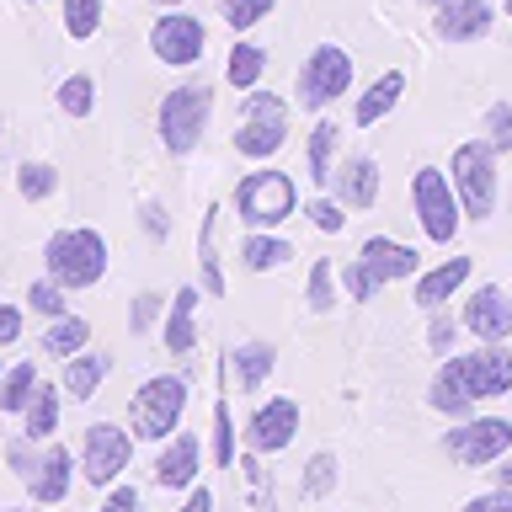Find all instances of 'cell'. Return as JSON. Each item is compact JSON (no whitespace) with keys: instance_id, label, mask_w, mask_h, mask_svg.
<instances>
[{"instance_id":"28","label":"cell","mask_w":512,"mask_h":512,"mask_svg":"<svg viewBox=\"0 0 512 512\" xmlns=\"http://www.w3.org/2000/svg\"><path fill=\"white\" fill-rule=\"evenodd\" d=\"M224 75H230V86H240V91L262 86V75H267V48H262V43H235V48H230V64H224Z\"/></svg>"},{"instance_id":"51","label":"cell","mask_w":512,"mask_h":512,"mask_svg":"<svg viewBox=\"0 0 512 512\" xmlns=\"http://www.w3.org/2000/svg\"><path fill=\"white\" fill-rule=\"evenodd\" d=\"M182 512H214V491H208V486H198V491H192L187 502H182Z\"/></svg>"},{"instance_id":"21","label":"cell","mask_w":512,"mask_h":512,"mask_svg":"<svg viewBox=\"0 0 512 512\" xmlns=\"http://www.w3.org/2000/svg\"><path fill=\"white\" fill-rule=\"evenodd\" d=\"M363 262L379 283H395V278H411V272L422 267V256H416L411 246H400V240L374 235V240H363Z\"/></svg>"},{"instance_id":"30","label":"cell","mask_w":512,"mask_h":512,"mask_svg":"<svg viewBox=\"0 0 512 512\" xmlns=\"http://www.w3.org/2000/svg\"><path fill=\"white\" fill-rule=\"evenodd\" d=\"M86 342H91V326L80 315H59L54 326L43 331V352H54V358H75Z\"/></svg>"},{"instance_id":"34","label":"cell","mask_w":512,"mask_h":512,"mask_svg":"<svg viewBox=\"0 0 512 512\" xmlns=\"http://www.w3.org/2000/svg\"><path fill=\"white\" fill-rule=\"evenodd\" d=\"M304 299H310V310H315V315L336 310V267L326 262V256H315V267H310V283H304Z\"/></svg>"},{"instance_id":"33","label":"cell","mask_w":512,"mask_h":512,"mask_svg":"<svg viewBox=\"0 0 512 512\" xmlns=\"http://www.w3.org/2000/svg\"><path fill=\"white\" fill-rule=\"evenodd\" d=\"M32 390H38V368L32 363L6 368V379H0V411H27Z\"/></svg>"},{"instance_id":"18","label":"cell","mask_w":512,"mask_h":512,"mask_svg":"<svg viewBox=\"0 0 512 512\" xmlns=\"http://www.w3.org/2000/svg\"><path fill=\"white\" fill-rule=\"evenodd\" d=\"M198 459H203L198 438H192V432H176L171 448L155 459V486H166V491H176V486H192V480H198Z\"/></svg>"},{"instance_id":"50","label":"cell","mask_w":512,"mask_h":512,"mask_svg":"<svg viewBox=\"0 0 512 512\" xmlns=\"http://www.w3.org/2000/svg\"><path fill=\"white\" fill-rule=\"evenodd\" d=\"M427 347L432 352H448V347H454V320H432V326H427Z\"/></svg>"},{"instance_id":"57","label":"cell","mask_w":512,"mask_h":512,"mask_svg":"<svg viewBox=\"0 0 512 512\" xmlns=\"http://www.w3.org/2000/svg\"><path fill=\"white\" fill-rule=\"evenodd\" d=\"M0 134H6V123H0Z\"/></svg>"},{"instance_id":"42","label":"cell","mask_w":512,"mask_h":512,"mask_svg":"<svg viewBox=\"0 0 512 512\" xmlns=\"http://www.w3.org/2000/svg\"><path fill=\"white\" fill-rule=\"evenodd\" d=\"M342 288H347L352 299H374V294H379L384 283L374 278V272H368V262L358 256V262H347V267H342Z\"/></svg>"},{"instance_id":"32","label":"cell","mask_w":512,"mask_h":512,"mask_svg":"<svg viewBox=\"0 0 512 512\" xmlns=\"http://www.w3.org/2000/svg\"><path fill=\"white\" fill-rule=\"evenodd\" d=\"M54 187H59V171L48 166V160H22V166H16V192H22L27 203L54 198Z\"/></svg>"},{"instance_id":"16","label":"cell","mask_w":512,"mask_h":512,"mask_svg":"<svg viewBox=\"0 0 512 512\" xmlns=\"http://www.w3.org/2000/svg\"><path fill=\"white\" fill-rule=\"evenodd\" d=\"M470 384H475V400H496L512 390V352L502 342H486L470 358Z\"/></svg>"},{"instance_id":"58","label":"cell","mask_w":512,"mask_h":512,"mask_svg":"<svg viewBox=\"0 0 512 512\" xmlns=\"http://www.w3.org/2000/svg\"><path fill=\"white\" fill-rule=\"evenodd\" d=\"M32 6H43V0H32Z\"/></svg>"},{"instance_id":"27","label":"cell","mask_w":512,"mask_h":512,"mask_svg":"<svg viewBox=\"0 0 512 512\" xmlns=\"http://www.w3.org/2000/svg\"><path fill=\"white\" fill-rule=\"evenodd\" d=\"M288 256H294V246L278 240V235H267V230H251L246 246H240V262H246L251 272H272V267H283Z\"/></svg>"},{"instance_id":"39","label":"cell","mask_w":512,"mask_h":512,"mask_svg":"<svg viewBox=\"0 0 512 512\" xmlns=\"http://www.w3.org/2000/svg\"><path fill=\"white\" fill-rule=\"evenodd\" d=\"M336 475H342V464H336V454H315L310 470H304V496H326L336 486Z\"/></svg>"},{"instance_id":"47","label":"cell","mask_w":512,"mask_h":512,"mask_svg":"<svg viewBox=\"0 0 512 512\" xmlns=\"http://www.w3.org/2000/svg\"><path fill=\"white\" fill-rule=\"evenodd\" d=\"M96 512H139V491H134V486H118Z\"/></svg>"},{"instance_id":"4","label":"cell","mask_w":512,"mask_h":512,"mask_svg":"<svg viewBox=\"0 0 512 512\" xmlns=\"http://www.w3.org/2000/svg\"><path fill=\"white\" fill-rule=\"evenodd\" d=\"M448 182H454L464 214H470V219H491V208H496V150L486 139L459 144L454 160H448Z\"/></svg>"},{"instance_id":"8","label":"cell","mask_w":512,"mask_h":512,"mask_svg":"<svg viewBox=\"0 0 512 512\" xmlns=\"http://www.w3.org/2000/svg\"><path fill=\"white\" fill-rule=\"evenodd\" d=\"M347 86H352V54L342 43H320L299 70V107L320 112V107H331Z\"/></svg>"},{"instance_id":"54","label":"cell","mask_w":512,"mask_h":512,"mask_svg":"<svg viewBox=\"0 0 512 512\" xmlns=\"http://www.w3.org/2000/svg\"><path fill=\"white\" fill-rule=\"evenodd\" d=\"M155 6H166V11H176V6H182V0H155Z\"/></svg>"},{"instance_id":"46","label":"cell","mask_w":512,"mask_h":512,"mask_svg":"<svg viewBox=\"0 0 512 512\" xmlns=\"http://www.w3.org/2000/svg\"><path fill=\"white\" fill-rule=\"evenodd\" d=\"M22 342V310H11V304H0V347Z\"/></svg>"},{"instance_id":"53","label":"cell","mask_w":512,"mask_h":512,"mask_svg":"<svg viewBox=\"0 0 512 512\" xmlns=\"http://www.w3.org/2000/svg\"><path fill=\"white\" fill-rule=\"evenodd\" d=\"M491 475H496V486H502V491L512 496V454H502V459H496V470H491Z\"/></svg>"},{"instance_id":"56","label":"cell","mask_w":512,"mask_h":512,"mask_svg":"<svg viewBox=\"0 0 512 512\" xmlns=\"http://www.w3.org/2000/svg\"><path fill=\"white\" fill-rule=\"evenodd\" d=\"M507 16H512V0H507Z\"/></svg>"},{"instance_id":"12","label":"cell","mask_w":512,"mask_h":512,"mask_svg":"<svg viewBox=\"0 0 512 512\" xmlns=\"http://www.w3.org/2000/svg\"><path fill=\"white\" fill-rule=\"evenodd\" d=\"M464 326H470L480 342H507L512 336V294L502 288H475L470 299H464Z\"/></svg>"},{"instance_id":"15","label":"cell","mask_w":512,"mask_h":512,"mask_svg":"<svg viewBox=\"0 0 512 512\" xmlns=\"http://www.w3.org/2000/svg\"><path fill=\"white\" fill-rule=\"evenodd\" d=\"M486 32H491L486 0H448V6H438V38L443 43H475Z\"/></svg>"},{"instance_id":"43","label":"cell","mask_w":512,"mask_h":512,"mask_svg":"<svg viewBox=\"0 0 512 512\" xmlns=\"http://www.w3.org/2000/svg\"><path fill=\"white\" fill-rule=\"evenodd\" d=\"M304 214H310V224H315V230H326V235H342V224H347L342 198H315Z\"/></svg>"},{"instance_id":"7","label":"cell","mask_w":512,"mask_h":512,"mask_svg":"<svg viewBox=\"0 0 512 512\" xmlns=\"http://www.w3.org/2000/svg\"><path fill=\"white\" fill-rule=\"evenodd\" d=\"M235 214L251 224V230H272L294 214V176L288 171H251L246 182L235 187Z\"/></svg>"},{"instance_id":"48","label":"cell","mask_w":512,"mask_h":512,"mask_svg":"<svg viewBox=\"0 0 512 512\" xmlns=\"http://www.w3.org/2000/svg\"><path fill=\"white\" fill-rule=\"evenodd\" d=\"M459 512H512V496H507V491H491V496H475V502H464Z\"/></svg>"},{"instance_id":"5","label":"cell","mask_w":512,"mask_h":512,"mask_svg":"<svg viewBox=\"0 0 512 512\" xmlns=\"http://www.w3.org/2000/svg\"><path fill=\"white\" fill-rule=\"evenodd\" d=\"M182 411H187V379L182 374H155V379H144L139 384V395H134V406H128V422H134L139 438H171V427L182 422Z\"/></svg>"},{"instance_id":"17","label":"cell","mask_w":512,"mask_h":512,"mask_svg":"<svg viewBox=\"0 0 512 512\" xmlns=\"http://www.w3.org/2000/svg\"><path fill=\"white\" fill-rule=\"evenodd\" d=\"M70 480H75V459H70V448H48V454L38 459V470L27 475V491L38 496L43 507H54L70 496Z\"/></svg>"},{"instance_id":"29","label":"cell","mask_w":512,"mask_h":512,"mask_svg":"<svg viewBox=\"0 0 512 512\" xmlns=\"http://www.w3.org/2000/svg\"><path fill=\"white\" fill-rule=\"evenodd\" d=\"M107 358L102 352H86V358H70V368H64V390H70L75 400H91L96 390H102V379H107Z\"/></svg>"},{"instance_id":"45","label":"cell","mask_w":512,"mask_h":512,"mask_svg":"<svg viewBox=\"0 0 512 512\" xmlns=\"http://www.w3.org/2000/svg\"><path fill=\"white\" fill-rule=\"evenodd\" d=\"M160 304H166L160 294H139V299H134V315H128V331H150L155 315H160Z\"/></svg>"},{"instance_id":"26","label":"cell","mask_w":512,"mask_h":512,"mask_svg":"<svg viewBox=\"0 0 512 512\" xmlns=\"http://www.w3.org/2000/svg\"><path fill=\"white\" fill-rule=\"evenodd\" d=\"M22 432H27V443H43V438H54L59 432V395H54V384H38L27 400V411H22Z\"/></svg>"},{"instance_id":"13","label":"cell","mask_w":512,"mask_h":512,"mask_svg":"<svg viewBox=\"0 0 512 512\" xmlns=\"http://www.w3.org/2000/svg\"><path fill=\"white\" fill-rule=\"evenodd\" d=\"M294 427H299V406L294 400H267V406H256L246 438H251V454H278V448L294 443Z\"/></svg>"},{"instance_id":"25","label":"cell","mask_w":512,"mask_h":512,"mask_svg":"<svg viewBox=\"0 0 512 512\" xmlns=\"http://www.w3.org/2000/svg\"><path fill=\"white\" fill-rule=\"evenodd\" d=\"M336 144H342V128H336V123H315L310 144H304V166H310V182L315 187H331V176H336Z\"/></svg>"},{"instance_id":"36","label":"cell","mask_w":512,"mask_h":512,"mask_svg":"<svg viewBox=\"0 0 512 512\" xmlns=\"http://www.w3.org/2000/svg\"><path fill=\"white\" fill-rule=\"evenodd\" d=\"M59 107L70 112V118H91L96 112V80L91 75H70L59 86Z\"/></svg>"},{"instance_id":"22","label":"cell","mask_w":512,"mask_h":512,"mask_svg":"<svg viewBox=\"0 0 512 512\" xmlns=\"http://www.w3.org/2000/svg\"><path fill=\"white\" fill-rule=\"evenodd\" d=\"M400 91H406V75H400V70H384L374 86L358 96V112H352V118H358V128H374L379 118H390L395 102H400Z\"/></svg>"},{"instance_id":"40","label":"cell","mask_w":512,"mask_h":512,"mask_svg":"<svg viewBox=\"0 0 512 512\" xmlns=\"http://www.w3.org/2000/svg\"><path fill=\"white\" fill-rule=\"evenodd\" d=\"M486 144H491L496 155L512 150V102H496V107L486 112Z\"/></svg>"},{"instance_id":"2","label":"cell","mask_w":512,"mask_h":512,"mask_svg":"<svg viewBox=\"0 0 512 512\" xmlns=\"http://www.w3.org/2000/svg\"><path fill=\"white\" fill-rule=\"evenodd\" d=\"M43 262H48V278L54 283L91 288V283H102V272H107V240L96 230H59V235H48Z\"/></svg>"},{"instance_id":"6","label":"cell","mask_w":512,"mask_h":512,"mask_svg":"<svg viewBox=\"0 0 512 512\" xmlns=\"http://www.w3.org/2000/svg\"><path fill=\"white\" fill-rule=\"evenodd\" d=\"M411 203H416V224L427 230V240H438V246H448V240L459 235V192H454V182H448L443 171H432V166H422L411 176Z\"/></svg>"},{"instance_id":"3","label":"cell","mask_w":512,"mask_h":512,"mask_svg":"<svg viewBox=\"0 0 512 512\" xmlns=\"http://www.w3.org/2000/svg\"><path fill=\"white\" fill-rule=\"evenodd\" d=\"M288 144V102L272 91H246L240 107V128H235V150L246 160H272Z\"/></svg>"},{"instance_id":"52","label":"cell","mask_w":512,"mask_h":512,"mask_svg":"<svg viewBox=\"0 0 512 512\" xmlns=\"http://www.w3.org/2000/svg\"><path fill=\"white\" fill-rule=\"evenodd\" d=\"M11 464H16V470H22V480H27L32 470H38V459L27 454V443H16V448H11Z\"/></svg>"},{"instance_id":"24","label":"cell","mask_w":512,"mask_h":512,"mask_svg":"<svg viewBox=\"0 0 512 512\" xmlns=\"http://www.w3.org/2000/svg\"><path fill=\"white\" fill-rule=\"evenodd\" d=\"M166 347L171 352H192V347H198V288H176L171 315H166Z\"/></svg>"},{"instance_id":"20","label":"cell","mask_w":512,"mask_h":512,"mask_svg":"<svg viewBox=\"0 0 512 512\" xmlns=\"http://www.w3.org/2000/svg\"><path fill=\"white\" fill-rule=\"evenodd\" d=\"M464 283H470V256H454V262H443V267H427L422 283H416V304H422V310H443Z\"/></svg>"},{"instance_id":"19","label":"cell","mask_w":512,"mask_h":512,"mask_svg":"<svg viewBox=\"0 0 512 512\" xmlns=\"http://www.w3.org/2000/svg\"><path fill=\"white\" fill-rule=\"evenodd\" d=\"M331 187H336V198H342L347 208H368V203L379 198V166H374V155H352L347 166H336Z\"/></svg>"},{"instance_id":"37","label":"cell","mask_w":512,"mask_h":512,"mask_svg":"<svg viewBox=\"0 0 512 512\" xmlns=\"http://www.w3.org/2000/svg\"><path fill=\"white\" fill-rule=\"evenodd\" d=\"M27 304H32V310H38V315H48V320H59V315H70V299H64V283H54V278H38V283H32L27 288Z\"/></svg>"},{"instance_id":"41","label":"cell","mask_w":512,"mask_h":512,"mask_svg":"<svg viewBox=\"0 0 512 512\" xmlns=\"http://www.w3.org/2000/svg\"><path fill=\"white\" fill-rule=\"evenodd\" d=\"M230 459H235V427H230V406H224V400H214V464L224 470Z\"/></svg>"},{"instance_id":"31","label":"cell","mask_w":512,"mask_h":512,"mask_svg":"<svg viewBox=\"0 0 512 512\" xmlns=\"http://www.w3.org/2000/svg\"><path fill=\"white\" fill-rule=\"evenodd\" d=\"M214 214L219 208H208L203 214V230H198V267H203V288L208 294H224V272H219V230H214Z\"/></svg>"},{"instance_id":"9","label":"cell","mask_w":512,"mask_h":512,"mask_svg":"<svg viewBox=\"0 0 512 512\" xmlns=\"http://www.w3.org/2000/svg\"><path fill=\"white\" fill-rule=\"evenodd\" d=\"M443 448H448L459 464H470V470H480V464H496L502 454H512V422H507V416H470L464 427L448 432Z\"/></svg>"},{"instance_id":"49","label":"cell","mask_w":512,"mask_h":512,"mask_svg":"<svg viewBox=\"0 0 512 512\" xmlns=\"http://www.w3.org/2000/svg\"><path fill=\"white\" fill-rule=\"evenodd\" d=\"M144 230H150V240H166L171 235V219L160 203H144Z\"/></svg>"},{"instance_id":"1","label":"cell","mask_w":512,"mask_h":512,"mask_svg":"<svg viewBox=\"0 0 512 512\" xmlns=\"http://www.w3.org/2000/svg\"><path fill=\"white\" fill-rule=\"evenodd\" d=\"M208 112H214V86L208 80H187V86H171L166 102H160V144L171 155H192L208 128Z\"/></svg>"},{"instance_id":"59","label":"cell","mask_w":512,"mask_h":512,"mask_svg":"<svg viewBox=\"0 0 512 512\" xmlns=\"http://www.w3.org/2000/svg\"><path fill=\"white\" fill-rule=\"evenodd\" d=\"M0 379H6V374H0Z\"/></svg>"},{"instance_id":"44","label":"cell","mask_w":512,"mask_h":512,"mask_svg":"<svg viewBox=\"0 0 512 512\" xmlns=\"http://www.w3.org/2000/svg\"><path fill=\"white\" fill-rule=\"evenodd\" d=\"M246 491H251V502L262 507V512H278V507H272V480H267L262 464H256V454L246 459Z\"/></svg>"},{"instance_id":"14","label":"cell","mask_w":512,"mask_h":512,"mask_svg":"<svg viewBox=\"0 0 512 512\" xmlns=\"http://www.w3.org/2000/svg\"><path fill=\"white\" fill-rule=\"evenodd\" d=\"M427 406L443 416H470L475 406V384H470V358H448L438 368V379L427 384Z\"/></svg>"},{"instance_id":"11","label":"cell","mask_w":512,"mask_h":512,"mask_svg":"<svg viewBox=\"0 0 512 512\" xmlns=\"http://www.w3.org/2000/svg\"><path fill=\"white\" fill-rule=\"evenodd\" d=\"M128 459H134V443H128V432H123L118 422H96V427H86L80 464H86V480H91V486H107V480H118V470H128Z\"/></svg>"},{"instance_id":"10","label":"cell","mask_w":512,"mask_h":512,"mask_svg":"<svg viewBox=\"0 0 512 512\" xmlns=\"http://www.w3.org/2000/svg\"><path fill=\"white\" fill-rule=\"evenodd\" d=\"M203 43H208V32H203L198 16H187V11H166V16H160V22L150 27L155 59L171 64V70H187V64H198V59H203Z\"/></svg>"},{"instance_id":"23","label":"cell","mask_w":512,"mask_h":512,"mask_svg":"<svg viewBox=\"0 0 512 512\" xmlns=\"http://www.w3.org/2000/svg\"><path fill=\"white\" fill-rule=\"evenodd\" d=\"M272 363H278V347L272 342H240L230 352V379L240 384V390H256V384H267Z\"/></svg>"},{"instance_id":"55","label":"cell","mask_w":512,"mask_h":512,"mask_svg":"<svg viewBox=\"0 0 512 512\" xmlns=\"http://www.w3.org/2000/svg\"><path fill=\"white\" fill-rule=\"evenodd\" d=\"M427 6H448V0H427Z\"/></svg>"},{"instance_id":"38","label":"cell","mask_w":512,"mask_h":512,"mask_svg":"<svg viewBox=\"0 0 512 512\" xmlns=\"http://www.w3.org/2000/svg\"><path fill=\"white\" fill-rule=\"evenodd\" d=\"M272 6H278V0H224V22H230L235 32H251L256 22H262V16H272Z\"/></svg>"},{"instance_id":"35","label":"cell","mask_w":512,"mask_h":512,"mask_svg":"<svg viewBox=\"0 0 512 512\" xmlns=\"http://www.w3.org/2000/svg\"><path fill=\"white\" fill-rule=\"evenodd\" d=\"M96 27H102V0H64V32L75 43H86Z\"/></svg>"}]
</instances>
